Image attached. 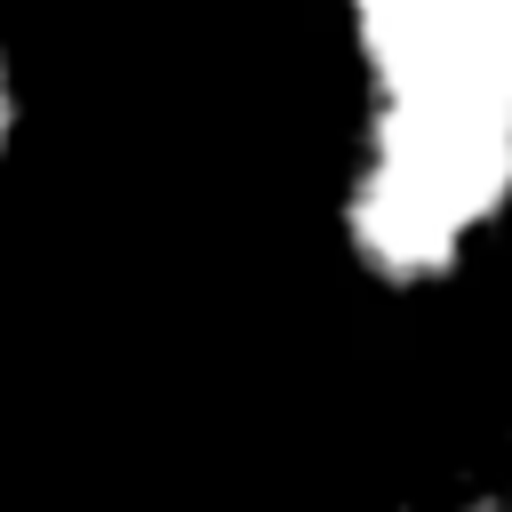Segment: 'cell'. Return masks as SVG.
I'll return each instance as SVG.
<instances>
[{
    "label": "cell",
    "instance_id": "7a4b0ae2",
    "mask_svg": "<svg viewBox=\"0 0 512 512\" xmlns=\"http://www.w3.org/2000/svg\"><path fill=\"white\" fill-rule=\"evenodd\" d=\"M384 512H512V392L472 416L440 456H424L384 496Z\"/></svg>",
    "mask_w": 512,
    "mask_h": 512
},
{
    "label": "cell",
    "instance_id": "6da1fadb",
    "mask_svg": "<svg viewBox=\"0 0 512 512\" xmlns=\"http://www.w3.org/2000/svg\"><path fill=\"white\" fill-rule=\"evenodd\" d=\"M336 272L424 312L512 248V0H320Z\"/></svg>",
    "mask_w": 512,
    "mask_h": 512
},
{
    "label": "cell",
    "instance_id": "3957f363",
    "mask_svg": "<svg viewBox=\"0 0 512 512\" xmlns=\"http://www.w3.org/2000/svg\"><path fill=\"white\" fill-rule=\"evenodd\" d=\"M32 112H40V88H32V64L16 48V32L0 24V184L16 176L24 144H32Z\"/></svg>",
    "mask_w": 512,
    "mask_h": 512
}]
</instances>
